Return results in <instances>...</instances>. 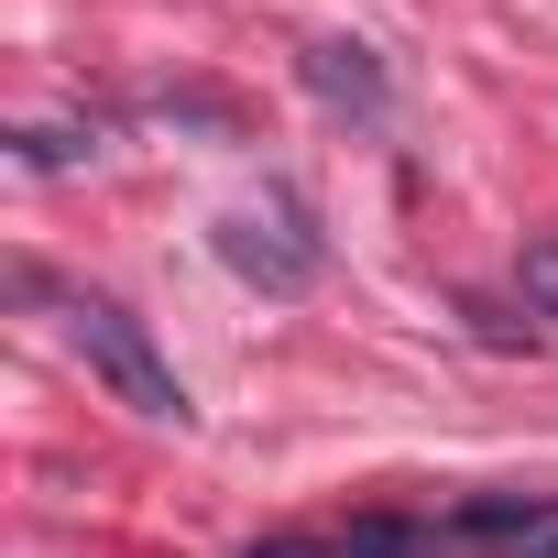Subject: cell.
<instances>
[{
	"instance_id": "cell-1",
	"label": "cell",
	"mask_w": 558,
	"mask_h": 558,
	"mask_svg": "<svg viewBox=\"0 0 558 558\" xmlns=\"http://www.w3.org/2000/svg\"><path fill=\"white\" fill-rule=\"evenodd\" d=\"M66 340H77V362H88L132 416H154V427H197V405H186L175 362L143 340V318H132V307H110V296H66Z\"/></svg>"
},
{
	"instance_id": "cell-2",
	"label": "cell",
	"mask_w": 558,
	"mask_h": 558,
	"mask_svg": "<svg viewBox=\"0 0 558 558\" xmlns=\"http://www.w3.org/2000/svg\"><path fill=\"white\" fill-rule=\"evenodd\" d=\"M219 263L252 274V286H274V296L318 286V241H307V219H296L286 197H274V208H230V219H219Z\"/></svg>"
},
{
	"instance_id": "cell-3",
	"label": "cell",
	"mask_w": 558,
	"mask_h": 558,
	"mask_svg": "<svg viewBox=\"0 0 558 558\" xmlns=\"http://www.w3.org/2000/svg\"><path fill=\"white\" fill-rule=\"evenodd\" d=\"M296 66H307V88H318L329 110H351V121H384V66H373V45H351V34H318Z\"/></svg>"
},
{
	"instance_id": "cell-4",
	"label": "cell",
	"mask_w": 558,
	"mask_h": 558,
	"mask_svg": "<svg viewBox=\"0 0 558 558\" xmlns=\"http://www.w3.org/2000/svg\"><path fill=\"white\" fill-rule=\"evenodd\" d=\"M449 536L460 547H493V536L536 547V536H558V493H471V504H449Z\"/></svg>"
},
{
	"instance_id": "cell-5",
	"label": "cell",
	"mask_w": 558,
	"mask_h": 558,
	"mask_svg": "<svg viewBox=\"0 0 558 558\" xmlns=\"http://www.w3.org/2000/svg\"><path fill=\"white\" fill-rule=\"evenodd\" d=\"M12 154L56 175V165H77V154H99V132H45V121H34V132H12Z\"/></svg>"
},
{
	"instance_id": "cell-6",
	"label": "cell",
	"mask_w": 558,
	"mask_h": 558,
	"mask_svg": "<svg viewBox=\"0 0 558 558\" xmlns=\"http://www.w3.org/2000/svg\"><path fill=\"white\" fill-rule=\"evenodd\" d=\"M525 307L558 318V241H525Z\"/></svg>"
},
{
	"instance_id": "cell-7",
	"label": "cell",
	"mask_w": 558,
	"mask_h": 558,
	"mask_svg": "<svg viewBox=\"0 0 558 558\" xmlns=\"http://www.w3.org/2000/svg\"><path fill=\"white\" fill-rule=\"evenodd\" d=\"M252 558H351V547H340V536H263Z\"/></svg>"
},
{
	"instance_id": "cell-8",
	"label": "cell",
	"mask_w": 558,
	"mask_h": 558,
	"mask_svg": "<svg viewBox=\"0 0 558 558\" xmlns=\"http://www.w3.org/2000/svg\"><path fill=\"white\" fill-rule=\"evenodd\" d=\"M514 558H558V536H536V547H514Z\"/></svg>"
}]
</instances>
